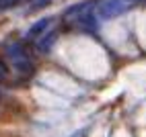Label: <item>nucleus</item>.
<instances>
[{"instance_id":"nucleus-1","label":"nucleus","mask_w":146,"mask_h":137,"mask_svg":"<svg viewBox=\"0 0 146 137\" xmlns=\"http://www.w3.org/2000/svg\"><path fill=\"white\" fill-rule=\"evenodd\" d=\"M45 25H47V21H39L37 25H33V27H31V31H29V39L37 37V35H39V33L43 31V29H45Z\"/></svg>"},{"instance_id":"nucleus-2","label":"nucleus","mask_w":146,"mask_h":137,"mask_svg":"<svg viewBox=\"0 0 146 137\" xmlns=\"http://www.w3.org/2000/svg\"><path fill=\"white\" fill-rule=\"evenodd\" d=\"M0 82H8V66L0 62Z\"/></svg>"}]
</instances>
